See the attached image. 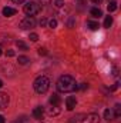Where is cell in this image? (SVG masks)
Returning <instances> with one entry per match:
<instances>
[{"label":"cell","instance_id":"1","mask_svg":"<svg viewBox=\"0 0 121 123\" xmlns=\"http://www.w3.org/2000/svg\"><path fill=\"white\" fill-rule=\"evenodd\" d=\"M57 90L61 93H70V92H74L77 89V83H76V79L70 74H64L61 76L60 79L57 80Z\"/></svg>","mask_w":121,"mask_h":123},{"label":"cell","instance_id":"2","mask_svg":"<svg viewBox=\"0 0 121 123\" xmlns=\"http://www.w3.org/2000/svg\"><path fill=\"white\" fill-rule=\"evenodd\" d=\"M33 87H34L36 92L40 93V94L46 93L50 89V80H49V77H47V76H38V77L34 80Z\"/></svg>","mask_w":121,"mask_h":123},{"label":"cell","instance_id":"3","mask_svg":"<svg viewBox=\"0 0 121 123\" xmlns=\"http://www.w3.org/2000/svg\"><path fill=\"white\" fill-rule=\"evenodd\" d=\"M23 10H24V13H26L27 16H31V17H33L34 14H37V13L41 10V7H40V4L36 3V1H29V3L24 4Z\"/></svg>","mask_w":121,"mask_h":123},{"label":"cell","instance_id":"4","mask_svg":"<svg viewBox=\"0 0 121 123\" xmlns=\"http://www.w3.org/2000/svg\"><path fill=\"white\" fill-rule=\"evenodd\" d=\"M20 29H23V30H27V29H31V27H34L36 26V20H34V17H31V16H27L26 19H23L22 22H20Z\"/></svg>","mask_w":121,"mask_h":123},{"label":"cell","instance_id":"5","mask_svg":"<svg viewBox=\"0 0 121 123\" xmlns=\"http://www.w3.org/2000/svg\"><path fill=\"white\" fill-rule=\"evenodd\" d=\"M43 115H44V109L41 106H37L33 109V117L37 119V120H41L43 119Z\"/></svg>","mask_w":121,"mask_h":123},{"label":"cell","instance_id":"6","mask_svg":"<svg viewBox=\"0 0 121 123\" xmlns=\"http://www.w3.org/2000/svg\"><path fill=\"white\" fill-rule=\"evenodd\" d=\"M76 105H77V100H76V97H73V96H68V97L66 99V107H67V110H73V109L76 107Z\"/></svg>","mask_w":121,"mask_h":123},{"label":"cell","instance_id":"7","mask_svg":"<svg viewBox=\"0 0 121 123\" xmlns=\"http://www.w3.org/2000/svg\"><path fill=\"white\" fill-rule=\"evenodd\" d=\"M9 94L7 93H1L0 92V110L1 109H4V107H7V105H9Z\"/></svg>","mask_w":121,"mask_h":123},{"label":"cell","instance_id":"8","mask_svg":"<svg viewBox=\"0 0 121 123\" xmlns=\"http://www.w3.org/2000/svg\"><path fill=\"white\" fill-rule=\"evenodd\" d=\"M1 13H3V16H6V17H11V16H14V14L17 13V10H16V9H13V7H9V6H7V7H4V9H3V12H1Z\"/></svg>","mask_w":121,"mask_h":123},{"label":"cell","instance_id":"9","mask_svg":"<svg viewBox=\"0 0 121 123\" xmlns=\"http://www.w3.org/2000/svg\"><path fill=\"white\" fill-rule=\"evenodd\" d=\"M50 105H51V106H60L61 105V97L57 93H54V94L50 97Z\"/></svg>","mask_w":121,"mask_h":123},{"label":"cell","instance_id":"10","mask_svg":"<svg viewBox=\"0 0 121 123\" xmlns=\"http://www.w3.org/2000/svg\"><path fill=\"white\" fill-rule=\"evenodd\" d=\"M87 123H100V116L97 113H91L87 116Z\"/></svg>","mask_w":121,"mask_h":123},{"label":"cell","instance_id":"11","mask_svg":"<svg viewBox=\"0 0 121 123\" xmlns=\"http://www.w3.org/2000/svg\"><path fill=\"white\" fill-rule=\"evenodd\" d=\"M90 13H91V16H94V17H101L103 16V12L98 7H93L90 10Z\"/></svg>","mask_w":121,"mask_h":123},{"label":"cell","instance_id":"12","mask_svg":"<svg viewBox=\"0 0 121 123\" xmlns=\"http://www.w3.org/2000/svg\"><path fill=\"white\" fill-rule=\"evenodd\" d=\"M16 46H17L19 49H22V50H27V49H29V46H27L24 42H22V40H17V42H16Z\"/></svg>","mask_w":121,"mask_h":123},{"label":"cell","instance_id":"13","mask_svg":"<svg viewBox=\"0 0 121 123\" xmlns=\"http://www.w3.org/2000/svg\"><path fill=\"white\" fill-rule=\"evenodd\" d=\"M59 113H60L59 106H51V109L49 110V115H51V116H56V115H59Z\"/></svg>","mask_w":121,"mask_h":123},{"label":"cell","instance_id":"14","mask_svg":"<svg viewBox=\"0 0 121 123\" xmlns=\"http://www.w3.org/2000/svg\"><path fill=\"white\" fill-rule=\"evenodd\" d=\"M114 116L118 119L121 116V106H120V103H117L116 106H114Z\"/></svg>","mask_w":121,"mask_h":123},{"label":"cell","instance_id":"15","mask_svg":"<svg viewBox=\"0 0 121 123\" xmlns=\"http://www.w3.org/2000/svg\"><path fill=\"white\" fill-rule=\"evenodd\" d=\"M17 62H19V64H27V63L30 62V59H29L27 56H19Z\"/></svg>","mask_w":121,"mask_h":123},{"label":"cell","instance_id":"16","mask_svg":"<svg viewBox=\"0 0 121 123\" xmlns=\"http://www.w3.org/2000/svg\"><path fill=\"white\" fill-rule=\"evenodd\" d=\"M111 25H113V17H111V16H107V17H105V20H104V27H105V29H108Z\"/></svg>","mask_w":121,"mask_h":123},{"label":"cell","instance_id":"17","mask_svg":"<svg viewBox=\"0 0 121 123\" xmlns=\"http://www.w3.org/2000/svg\"><path fill=\"white\" fill-rule=\"evenodd\" d=\"M87 26L90 27L91 30H97V29L100 27V26H98V23H95V22H90V20L87 22Z\"/></svg>","mask_w":121,"mask_h":123},{"label":"cell","instance_id":"18","mask_svg":"<svg viewBox=\"0 0 121 123\" xmlns=\"http://www.w3.org/2000/svg\"><path fill=\"white\" fill-rule=\"evenodd\" d=\"M107 9H108V12H110V13L116 12V10H117V3H116V1H111V3L108 4V7H107Z\"/></svg>","mask_w":121,"mask_h":123},{"label":"cell","instance_id":"19","mask_svg":"<svg viewBox=\"0 0 121 123\" xmlns=\"http://www.w3.org/2000/svg\"><path fill=\"white\" fill-rule=\"evenodd\" d=\"M111 117H113L111 110H110V109H105V110H104V119H105V120H110Z\"/></svg>","mask_w":121,"mask_h":123},{"label":"cell","instance_id":"20","mask_svg":"<svg viewBox=\"0 0 121 123\" xmlns=\"http://www.w3.org/2000/svg\"><path fill=\"white\" fill-rule=\"evenodd\" d=\"M49 27H50V29H56V27H57V20H56V19H51V20L49 22Z\"/></svg>","mask_w":121,"mask_h":123},{"label":"cell","instance_id":"21","mask_svg":"<svg viewBox=\"0 0 121 123\" xmlns=\"http://www.w3.org/2000/svg\"><path fill=\"white\" fill-rule=\"evenodd\" d=\"M29 39H30L31 42H37V40H38V34H37V33H30Z\"/></svg>","mask_w":121,"mask_h":123},{"label":"cell","instance_id":"22","mask_svg":"<svg viewBox=\"0 0 121 123\" xmlns=\"http://www.w3.org/2000/svg\"><path fill=\"white\" fill-rule=\"evenodd\" d=\"M54 4H56L57 7H63L66 3H64V0H56V1H54Z\"/></svg>","mask_w":121,"mask_h":123},{"label":"cell","instance_id":"23","mask_svg":"<svg viewBox=\"0 0 121 123\" xmlns=\"http://www.w3.org/2000/svg\"><path fill=\"white\" fill-rule=\"evenodd\" d=\"M38 55H47V49L40 47V49H38Z\"/></svg>","mask_w":121,"mask_h":123},{"label":"cell","instance_id":"24","mask_svg":"<svg viewBox=\"0 0 121 123\" xmlns=\"http://www.w3.org/2000/svg\"><path fill=\"white\" fill-rule=\"evenodd\" d=\"M6 55H7L9 57H13V56H14V50H11V49H9V50L6 52Z\"/></svg>","mask_w":121,"mask_h":123},{"label":"cell","instance_id":"25","mask_svg":"<svg viewBox=\"0 0 121 123\" xmlns=\"http://www.w3.org/2000/svg\"><path fill=\"white\" fill-rule=\"evenodd\" d=\"M40 25H41V26H46V25H47V19H41V20H40Z\"/></svg>","mask_w":121,"mask_h":123},{"label":"cell","instance_id":"26","mask_svg":"<svg viewBox=\"0 0 121 123\" xmlns=\"http://www.w3.org/2000/svg\"><path fill=\"white\" fill-rule=\"evenodd\" d=\"M78 87H80L81 90H84V89L87 87V85H86V83H81V86H77V89H78Z\"/></svg>","mask_w":121,"mask_h":123},{"label":"cell","instance_id":"27","mask_svg":"<svg viewBox=\"0 0 121 123\" xmlns=\"http://www.w3.org/2000/svg\"><path fill=\"white\" fill-rule=\"evenodd\" d=\"M13 1H14L16 4H22V3H24L26 0H13Z\"/></svg>","mask_w":121,"mask_h":123},{"label":"cell","instance_id":"28","mask_svg":"<svg viewBox=\"0 0 121 123\" xmlns=\"http://www.w3.org/2000/svg\"><path fill=\"white\" fill-rule=\"evenodd\" d=\"M113 74H114V76H118V70H117V69H116V67H114V69H113Z\"/></svg>","mask_w":121,"mask_h":123},{"label":"cell","instance_id":"29","mask_svg":"<svg viewBox=\"0 0 121 123\" xmlns=\"http://www.w3.org/2000/svg\"><path fill=\"white\" fill-rule=\"evenodd\" d=\"M0 123H6V120H4V116H1V115H0Z\"/></svg>","mask_w":121,"mask_h":123},{"label":"cell","instance_id":"30","mask_svg":"<svg viewBox=\"0 0 121 123\" xmlns=\"http://www.w3.org/2000/svg\"><path fill=\"white\" fill-rule=\"evenodd\" d=\"M91 1H93V3H95V4H100L103 0H91Z\"/></svg>","mask_w":121,"mask_h":123},{"label":"cell","instance_id":"31","mask_svg":"<svg viewBox=\"0 0 121 123\" xmlns=\"http://www.w3.org/2000/svg\"><path fill=\"white\" fill-rule=\"evenodd\" d=\"M1 86H3V82H1V80H0V87H1Z\"/></svg>","mask_w":121,"mask_h":123},{"label":"cell","instance_id":"32","mask_svg":"<svg viewBox=\"0 0 121 123\" xmlns=\"http://www.w3.org/2000/svg\"><path fill=\"white\" fill-rule=\"evenodd\" d=\"M0 55H1V49H0Z\"/></svg>","mask_w":121,"mask_h":123}]
</instances>
